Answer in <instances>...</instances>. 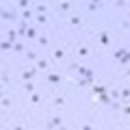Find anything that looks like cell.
Listing matches in <instances>:
<instances>
[{"label":"cell","mask_w":130,"mask_h":130,"mask_svg":"<svg viewBox=\"0 0 130 130\" xmlns=\"http://www.w3.org/2000/svg\"><path fill=\"white\" fill-rule=\"evenodd\" d=\"M46 83H50V85H61L63 83V76L59 74V72H46Z\"/></svg>","instance_id":"1"},{"label":"cell","mask_w":130,"mask_h":130,"mask_svg":"<svg viewBox=\"0 0 130 130\" xmlns=\"http://www.w3.org/2000/svg\"><path fill=\"white\" fill-rule=\"evenodd\" d=\"M72 7H74V2H72V0H61L59 5H56V11H59V13H70Z\"/></svg>","instance_id":"2"},{"label":"cell","mask_w":130,"mask_h":130,"mask_svg":"<svg viewBox=\"0 0 130 130\" xmlns=\"http://www.w3.org/2000/svg\"><path fill=\"white\" fill-rule=\"evenodd\" d=\"M37 65L35 67H26V70L22 72V80H35V76H37Z\"/></svg>","instance_id":"3"},{"label":"cell","mask_w":130,"mask_h":130,"mask_svg":"<svg viewBox=\"0 0 130 130\" xmlns=\"http://www.w3.org/2000/svg\"><path fill=\"white\" fill-rule=\"evenodd\" d=\"M65 56H67V50H65L63 46H59V48L52 50V59L54 61H65Z\"/></svg>","instance_id":"4"},{"label":"cell","mask_w":130,"mask_h":130,"mask_svg":"<svg viewBox=\"0 0 130 130\" xmlns=\"http://www.w3.org/2000/svg\"><path fill=\"white\" fill-rule=\"evenodd\" d=\"M89 54H91V50H89V46H85V43H80V46H76V56H80V59H87Z\"/></svg>","instance_id":"5"},{"label":"cell","mask_w":130,"mask_h":130,"mask_svg":"<svg viewBox=\"0 0 130 130\" xmlns=\"http://www.w3.org/2000/svg\"><path fill=\"white\" fill-rule=\"evenodd\" d=\"M63 126V117L61 115H52L50 121H48V128H61Z\"/></svg>","instance_id":"6"},{"label":"cell","mask_w":130,"mask_h":130,"mask_svg":"<svg viewBox=\"0 0 130 130\" xmlns=\"http://www.w3.org/2000/svg\"><path fill=\"white\" fill-rule=\"evenodd\" d=\"M98 41L102 43V46H108V43H111V32L100 30V32H98Z\"/></svg>","instance_id":"7"},{"label":"cell","mask_w":130,"mask_h":130,"mask_svg":"<svg viewBox=\"0 0 130 130\" xmlns=\"http://www.w3.org/2000/svg\"><path fill=\"white\" fill-rule=\"evenodd\" d=\"M35 63H37V70H43V72H50V70H52V67H50V61H48V59H37Z\"/></svg>","instance_id":"8"},{"label":"cell","mask_w":130,"mask_h":130,"mask_svg":"<svg viewBox=\"0 0 130 130\" xmlns=\"http://www.w3.org/2000/svg\"><path fill=\"white\" fill-rule=\"evenodd\" d=\"M52 106H54V108H63L65 106V98L63 95H54V98H52Z\"/></svg>","instance_id":"9"},{"label":"cell","mask_w":130,"mask_h":130,"mask_svg":"<svg viewBox=\"0 0 130 130\" xmlns=\"http://www.w3.org/2000/svg\"><path fill=\"white\" fill-rule=\"evenodd\" d=\"M70 26H83V18L78 13H72L70 15Z\"/></svg>","instance_id":"10"},{"label":"cell","mask_w":130,"mask_h":130,"mask_svg":"<svg viewBox=\"0 0 130 130\" xmlns=\"http://www.w3.org/2000/svg\"><path fill=\"white\" fill-rule=\"evenodd\" d=\"M106 91H108V87H104V85H93V87H91L93 95H100V93H106Z\"/></svg>","instance_id":"11"},{"label":"cell","mask_w":130,"mask_h":130,"mask_svg":"<svg viewBox=\"0 0 130 130\" xmlns=\"http://www.w3.org/2000/svg\"><path fill=\"white\" fill-rule=\"evenodd\" d=\"M24 93H28V95L35 93V83L32 80H24Z\"/></svg>","instance_id":"12"},{"label":"cell","mask_w":130,"mask_h":130,"mask_svg":"<svg viewBox=\"0 0 130 130\" xmlns=\"http://www.w3.org/2000/svg\"><path fill=\"white\" fill-rule=\"evenodd\" d=\"M15 18H18V15H15V11H9V9L2 11V20H5V22H11V20H15Z\"/></svg>","instance_id":"13"},{"label":"cell","mask_w":130,"mask_h":130,"mask_svg":"<svg viewBox=\"0 0 130 130\" xmlns=\"http://www.w3.org/2000/svg\"><path fill=\"white\" fill-rule=\"evenodd\" d=\"M28 102H30L32 106H37V104L41 102V95H39L37 91H35V93H30V95H28Z\"/></svg>","instance_id":"14"},{"label":"cell","mask_w":130,"mask_h":130,"mask_svg":"<svg viewBox=\"0 0 130 130\" xmlns=\"http://www.w3.org/2000/svg\"><path fill=\"white\" fill-rule=\"evenodd\" d=\"M0 48H2V52H9V50H13V48H15V43L9 41V39H5V41L0 43Z\"/></svg>","instance_id":"15"},{"label":"cell","mask_w":130,"mask_h":130,"mask_svg":"<svg viewBox=\"0 0 130 130\" xmlns=\"http://www.w3.org/2000/svg\"><path fill=\"white\" fill-rule=\"evenodd\" d=\"M35 13H37V11H32V9H24V11H22V20H24V22H28L30 18H35Z\"/></svg>","instance_id":"16"},{"label":"cell","mask_w":130,"mask_h":130,"mask_svg":"<svg viewBox=\"0 0 130 130\" xmlns=\"http://www.w3.org/2000/svg\"><path fill=\"white\" fill-rule=\"evenodd\" d=\"M39 35H37V28L35 26H28V30H26V39H37Z\"/></svg>","instance_id":"17"},{"label":"cell","mask_w":130,"mask_h":130,"mask_svg":"<svg viewBox=\"0 0 130 130\" xmlns=\"http://www.w3.org/2000/svg\"><path fill=\"white\" fill-rule=\"evenodd\" d=\"M108 95H111L113 102H117V100L121 98V91H119V89H108Z\"/></svg>","instance_id":"18"},{"label":"cell","mask_w":130,"mask_h":130,"mask_svg":"<svg viewBox=\"0 0 130 130\" xmlns=\"http://www.w3.org/2000/svg\"><path fill=\"white\" fill-rule=\"evenodd\" d=\"M28 7H30V0H18V9H28Z\"/></svg>","instance_id":"19"},{"label":"cell","mask_w":130,"mask_h":130,"mask_svg":"<svg viewBox=\"0 0 130 130\" xmlns=\"http://www.w3.org/2000/svg\"><path fill=\"white\" fill-rule=\"evenodd\" d=\"M18 37H20L18 30H9V32H7V39H9V41H13V43H15V39H18Z\"/></svg>","instance_id":"20"},{"label":"cell","mask_w":130,"mask_h":130,"mask_svg":"<svg viewBox=\"0 0 130 130\" xmlns=\"http://www.w3.org/2000/svg\"><path fill=\"white\" fill-rule=\"evenodd\" d=\"M37 41H39V46H43V48H46L48 43H50V39H48L46 35H39V37H37Z\"/></svg>","instance_id":"21"},{"label":"cell","mask_w":130,"mask_h":130,"mask_svg":"<svg viewBox=\"0 0 130 130\" xmlns=\"http://www.w3.org/2000/svg\"><path fill=\"white\" fill-rule=\"evenodd\" d=\"M35 11H37V13H46V11H48V7L43 5V2H37V5H35Z\"/></svg>","instance_id":"22"},{"label":"cell","mask_w":130,"mask_h":130,"mask_svg":"<svg viewBox=\"0 0 130 130\" xmlns=\"http://www.w3.org/2000/svg\"><path fill=\"white\" fill-rule=\"evenodd\" d=\"M35 20H37V24H46V22H48L46 13H37V15H35Z\"/></svg>","instance_id":"23"},{"label":"cell","mask_w":130,"mask_h":130,"mask_svg":"<svg viewBox=\"0 0 130 130\" xmlns=\"http://www.w3.org/2000/svg\"><path fill=\"white\" fill-rule=\"evenodd\" d=\"M26 59H30V61H37L39 56H37V52H35V50H26Z\"/></svg>","instance_id":"24"},{"label":"cell","mask_w":130,"mask_h":130,"mask_svg":"<svg viewBox=\"0 0 130 130\" xmlns=\"http://www.w3.org/2000/svg\"><path fill=\"white\" fill-rule=\"evenodd\" d=\"M87 9H89V13H95V11L100 9V5H95V2H89V5H87Z\"/></svg>","instance_id":"25"},{"label":"cell","mask_w":130,"mask_h":130,"mask_svg":"<svg viewBox=\"0 0 130 130\" xmlns=\"http://www.w3.org/2000/svg\"><path fill=\"white\" fill-rule=\"evenodd\" d=\"M11 98H2V108H11Z\"/></svg>","instance_id":"26"},{"label":"cell","mask_w":130,"mask_h":130,"mask_svg":"<svg viewBox=\"0 0 130 130\" xmlns=\"http://www.w3.org/2000/svg\"><path fill=\"white\" fill-rule=\"evenodd\" d=\"M126 5H128V2H126V0H115V7H117V9H124Z\"/></svg>","instance_id":"27"},{"label":"cell","mask_w":130,"mask_h":130,"mask_svg":"<svg viewBox=\"0 0 130 130\" xmlns=\"http://www.w3.org/2000/svg\"><path fill=\"white\" fill-rule=\"evenodd\" d=\"M121 28H124L126 32H130V20H124V24H121Z\"/></svg>","instance_id":"28"},{"label":"cell","mask_w":130,"mask_h":130,"mask_svg":"<svg viewBox=\"0 0 130 130\" xmlns=\"http://www.w3.org/2000/svg\"><path fill=\"white\" fill-rule=\"evenodd\" d=\"M13 50H15V52H22V50H24V46H22V43H18V41H15V48H13Z\"/></svg>","instance_id":"29"},{"label":"cell","mask_w":130,"mask_h":130,"mask_svg":"<svg viewBox=\"0 0 130 130\" xmlns=\"http://www.w3.org/2000/svg\"><path fill=\"white\" fill-rule=\"evenodd\" d=\"M91 2H95V5H100V2H102V0H91Z\"/></svg>","instance_id":"30"},{"label":"cell","mask_w":130,"mask_h":130,"mask_svg":"<svg viewBox=\"0 0 130 130\" xmlns=\"http://www.w3.org/2000/svg\"><path fill=\"white\" fill-rule=\"evenodd\" d=\"M126 76H128V78H130V67H128V72H126Z\"/></svg>","instance_id":"31"},{"label":"cell","mask_w":130,"mask_h":130,"mask_svg":"<svg viewBox=\"0 0 130 130\" xmlns=\"http://www.w3.org/2000/svg\"><path fill=\"white\" fill-rule=\"evenodd\" d=\"M126 2H130V0H126Z\"/></svg>","instance_id":"32"}]
</instances>
